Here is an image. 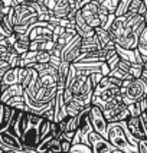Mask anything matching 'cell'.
<instances>
[{
  "label": "cell",
  "instance_id": "6da1fadb",
  "mask_svg": "<svg viewBox=\"0 0 147 153\" xmlns=\"http://www.w3.org/2000/svg\"><path fill=\"white\" fill-rule=\"evenodd\" d=\"M120 95L126 105L131 104V102L140 101L141 98L147 97V82L143 81L141 78L126 79L121 82Z\"/></svg>",
  "mask_w": 147,
  "mask_h": 153
},
{
  "label": "cell",
  "instance_id": "7a4b0ae2",
  "mask_svg": "<svg viewBox=\"0 0 147 153\" xmlns=\"http://www.w3.org/2000/svg\"><path fill=\"white\" fill-rule=\"evenodd\" d=\"M107 140L111 143L114 149L123 150L126 153H137V149L133 145H130L126 136V124L124 121H118V123H108L107 127Z\"/></svg>",
  "mask_w": 147,
  "mask_h": 153
},
{
  "label": "cell",
  "instance_id": "3957f363",
  "mask_svg": "<svg viewBox=\"0 0 147 153\" xmlns=\"http://www.w3.org/2000/svg\"><path fill=\"white\" fill-rule=\"evenodd\" d=\"M79 13L84 17L86 25H89L94 29L95 27H104L108 20V13L104 9L100 7V4L95 0H89L88 3H85L79 9Z\"/></svg>",
  "mask_w": 147,
  "mask_h": 153
},
{
  "label": "cell",
  "instance_id": "277c9868",
  "mask_svg": "<svg viewBox=\"0 0 147 153\" xmlns=\"http://www.w3.org/2000/svg\"><path fill=\"white\" fill-rule=\"evenodd\" d=\"M100 108L103 111V116L107 120V123H118V121H124L129 117L127 105L123 102L121 95H117L110 101L104 102Z\"/></svg>",
  "mask_w": 147,
  "mask_h": 153
},
{
  "label": "cell",
  "instance_id": "5b68a950",
  "mask_svg": "<svg viewBox=\"0 0 147 153\" xmlns=\"http://www.w3.org/2000/svg\"><path fill=\"white\" fill-rule=\"evenodd\" d=\"M124 124L134 139H147V111H141L140 116H129Z\"/></svg>",
  "mask_w": 147,
  "mask_h": 153
},
{
  "label": "cell",
  "instance_id": "8992f818",
  "mask_svg": "<svg viewBox=\"0 0 147 153\" xmlns=\"http://www.w3.org/2000/svg\"><path fill=\"white\" fill-rule=\"evenodd\" d=\"M0 150H13L16 153H23L25 145L9 128H3L0 130Z\"/></svg>",
  "mask_w": 147,
  "mask_h": 153
},
{
  "label": "cell",
  "instance_id": "52a82bcc",
  "mask_svg": "<svg viewBox=\"0 0 147 153\" xmlns=\"http://www.w3.org/2000/svg\"><path fill=\"white\" fill-rule=\"evenodd\" d=\"M89 123H91V127L95 133H98L100 136H103L107 139V127H108V123L107 120L104 119L103 111L98 105L91 104L89 105Z\"/></svg>",
  "mask_w": 147,
  "mask_h": 153
},
{
  "label": "cell",
  "instance_id": "ba28073f",
  "mask_svg": "<svg viewBox=\"0 0 147 153\" xmlns=\"http://www.w3.org/2000/svg\"><path fill=\"white\" fill-rule=\"evenodd\" d=\"M88 147H89V153H111V150L114 149L105 137L100 136L94 130L88 133Z\"/></svg>",
  "mask_w": 147,
  "mask_h": 153
},
{
  "label": "cell",
  "instance_id": "9c48e42d",
  "mask_svg": "<svg viewBox=\"0 0 147 153\" xmlns=\"http://www.w3.org/2000/svg\"><path fill=\"white\" fill-rule=\"evenodd\" d=\"M79 43H81V38L75 35L71 41H69L62 49H61V61H65L69 64H74L79 56Z\"/></svg>",
  "mask_w": 147,
  "mask_h": 153
},
{
  "label": "cell",
  "instance_id": "30bf717a",
  "mask_svg": "<svg viewBox=\"0 0 147 153\" xmlns=\"http://www.w3.org/2000/svg\"><path fill=\"white\" fill-rule=\"evenodd\" d=\"M56 91H58V87H56V85H52V87H42V85H41L32 100H35V101H38V102H42V104L51 102L52 100H53ZM23 95H25V94H23ZM26 97H27V95H26Z\"/></svg>",
  "mask_w": 147,
  "mask_h": 153
},
{
  "label": "cell",
  "instance_id": "8fae6325",
  "mask_svg": "<svg viewBox=\"0 0 147 153\" xmlns=\"http://www.w3.org/2000/svg\"><path fill=\"white\" fill-rule=\"evenodd\" d=\"M69 67H71V64L65 62V61H61L59 65L56 67V87L59 90H64V87H65L66 76H68L69 72Z\"/></svg>",
  "mask_w": 147,
  "mask_h": 153
},
{
  "label": "cell",
  "instance_id": "7c38bea8",
  "mask_svg": "<svg viewBox=\"0 0 147 153\" xmlns=\"http://www.w3.org/2000/svg\"><path fill=\"white\" fill-rule=\"evenodd\" d=\"M23 94V88H22V85L16 82V84H12V85H7L1 94H0V101L1 102H6L9 98H12V97H15V95H22Z\"/></svg>",
  "mask_w": 147,
  "mask_h": 153
},
{
  "label": "cell",
  "instance_id": "4fadbf2b",
  "mask_svg": "<svg viewBox=\"0 0 147 153\" xmlns=\"http://www.w3.org/2000/svg\"><path fill=\"white\" fill-rule=\"evenodd\" d=\"M98 49V43L95 36H89V38H81V43H79V52L81 53H88V52H94Z\"/></svg>",
  "mask_w": 147,
  "mask_h": 153
},
{
  "label": "cell",
  "instance_id": "5bb4252c",
  "mask_svg": "<svg viewBox=\"0 0 147 153\" xmlns=\"http://www.w3.org/2000/svg\"><path fill=\"white\" fill-rule=\"evenodd\" d=\"M38 134H39V142L51 134V120L42 117L41 123L38 124Z\"/></svg>",
  "mask_w": 147,
  "mask_h": 153
},
{
  "label": "cell",
  "instance_id": "9a60e30c",
  "mask_svg": "<svg viewBox=\"0 0 147 153\" xmlns=\"http://www.w3.org/2000/svg\"><path fill=\"white\" fill-rule=\"evenodd\" d=\"M100 7L104 9L108 15H114L115 9H117V4H118V0H95Z\"/></svg>",
  "mask_w": 147,
  "mask_h": 153
},
{
  "label": "cell",
  "instance_id": "2e32d148",
  "mask_svg": "<svg viewBox=\"0 0 147 153\" xmlns=\"http://www.w3.org/2000/svg\"><path fill=\"white\" fill-rule=\"evenodd\" d=\"M49 58H51V53L48 51H36V53H35V62L36 64L49 62Z\"/></svg>",
  "mask_w": 147,
  "mask_h": 153
},
{
  "label": "cell",
  "instance_id": "e0dca14e",
  "mask_svg": "<svg viewBox=\"0 0 147 153\" xmlns=\"http://www.w3.org/2000/svg\"><path fill=\"white\" fill-rule=\"evenodd\" d=\"M118 61H120V56H118V55H117V52H115V53H112L111 56H108V58L105 59V65H107V67H108V69L111 71V69L117 68Z\"/></svg>",
  "mask_w": 147,
  "mask_h": 153
},
{
  "label": "cell",
  "instance_id": "ac0fdd59",
  "mask_svg": "<svg viewBox=\"0 0 147 153\" xmlns=\"http://www.w3.org/2000/svg\"><path fill=\"white\" fill-rule=\"evenodd\" d=\"M136 149L137 153H147V139H138Z\"/></svg>",
  "mask_w": 147,
  "mask_h": 153
},
{
  "label": "cell",
  "instance_id": "d6986e66",
  "mask_svg": "<svg viewBox=\"0 0 147 153\" xmlns=\"http://www.w3.org/2000/svg\"><path fill=\"white\" fill-rule=\"evenodd\" d=\"M71 149H72V145L66 142V140H61V152L64 153H71Z\"/></svg>",
  "mask_w": 147,
  "mask_h": 153
},
{
  "label": "cell",
  "instance_id": "ffe728a7",
  "mask_svg": "<svg viewBox=\"0 0 147 153\" xmlns=\"http://www.w3.org/2000/svg\"><path fill=\"white\" fill-rule=\"evenodd\" d=\"M111 153H126V152H123V150H118V149H112Z\"/></svg>",
  "mask_w": 147,
  "mask_h": 153
},
{
  "label": "cell",
  "instance_id": "44dd1931",
  "mask_svg": "<svg viewBox=\"0 0 147 153\" xmlns=\"http://www.w3.org/2000/svg\"><path fill=\"white\" fill-rule=\"evenodd\" d=\"M59 153H64V152H59Z\"/></svg>",
  "mask_w": 147,
  "mask_h": 153
},
{
  "label": "cell",
  "instance_id": "7402d4cb",
  "mask_svg": "<svg viewBox=\"0 0 147 153\" xmlns=\"http://www.w3.org/2000/svg\"><path fill=\"white\" fill-rule=\"evenodd\" d=\"M0 153H3V152H0Z\"/></svg>",
  "mask_w": 147,
  "mask_h": 153
}]
</instances>
